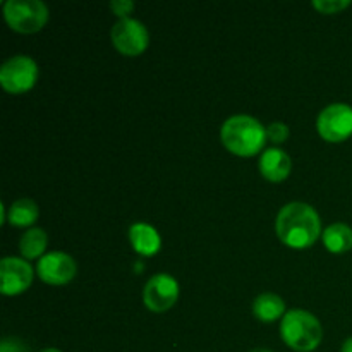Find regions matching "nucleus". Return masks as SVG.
<instances>
[{"label":"nucleus","mask_w":352,"mask_h":352,"mask_svg":"<svg viewBox=\"0 0 352 352\" xmlns=\"http://www.w3.org/2000/svg\"><path fill=\"white\" fill-rule=\"evenodd\" d=\"M323 244L333 254H342L352 250V229L346 223H332L323 230Z\"/></svg>","instance_id":"nucleus-14"},{"label":"nucleus","mask_w":352,"mask_h":352,"mask_svg":"<svg viewBox=\"0 0 352 352\" xmlns=\"http://www.w3.org/2000/svg\"><path fill=\"white\" fill-rule=\"evenodd\" d=\"M251 352H272V351H268V349H254V351H251Z\"/></svg>","instance_id":"nucleus-23"},{"label":"nucleus","mask_w":352,"mask_h":352,"mask_svg":"<svg viewBox=\"0 0 352 352\" xmlns=\"http://www.w3.org/2000/svg\"><path fill=\"white\" fill-rule=\"evenodd\" d=\"M3 17L10 30L31 34L43 30L48 21V9L40 0H7Z\"/></svg>","instance_id":"nucleus-4"},{"label":"nucleus","mask_w":352,"mask_h":352,"mask_svg":"<svg viewBox=\"0 0 352 352\" xmlns=\"http://www.w3.org/2000/svg\"><path fill=\"white\" fill-rule=\"evenodd\" d=\"M48 237L43 229H30L23 234L19 241V251L24 260H36L43 254Z\"/></svg>","instance_id":"nucleus-16"},{"label":"nucleus","mask_w":352,"mask_h":352,"mask_svg":"<svg viewBox=\"0 0 352 352\" xmlns=\"http://www.w3.org/2000/svg\"><path fill=\"white\" fill-rule=\"evenodd\" d=\"M277 236L285 246L292 250H308L322 234V222L313 206L308 203L294 201L278 212Z\"/></svg>","instance_id":"nucleus-1"},{"label":"nucleus","mask_w":352,"mask_h":352,"mask_svg":"<svg viewBox=\"0 0 352 352\" xmlns=\"http://www.w3.org/2000/svg\"><path fill=\"white\" fill-rule=\"evenodd\" d=\"M289 127L284 122H272L267 127V140L274 144L285 143L289 138Z\"/></svg>","instance_id":"nucleus-18"},{"label":"nucleus","mask_w":352,"mask_h":352,"mask_svg":"<svg viewBox=\"0 0 352 352\" xmlns=\"http://www.w3.org/2000/svg\"><path fill=\"white\" fill-rule=\"evenodd\" d=\"M342 352H352V337L342 344Z\"/></svg>","instance_id":"nucleus-21"},{"label":"nucleus","mask_w":352,"mask_h":352,"mask_svg":"<svg viewBox=\"0 0 352 352\" xmlns=\"http://www.w3.org/2000/svg\"><path fill=\"white\" fill-rule=\"evenodd\" d=\"M222 143L237 157H254L267 143V129L251 116H234L223 122Z\"/></svg>","instance_id":"nucleus-2"},{"label":"nucleus","mask_w":352,"mask_h":352,"mask_svg":"<svg viewBox=\"0 0 352 352\" xmlns=\"http://www.w3.org/2000/svg\"><path fill=\"white\" fill-rule=\"evenodd\" d=\"M38 277L48 285H64L69 284L72 278L76 277V267L74 258L69 254L60 253V251H54L45 256L40 258L36 265Z\"/></svg>","instance_id":"nucleus-10"},{"label":"nucleus","mask_w":352,"mask_h":352,"mask_svg":"<svg viewBox=\"0 0 352 352\" xmlns=\"http://www.w3.org/2000/svg\"><path fill=\"white\" fill-rule=\"evenodd\" d=\"M41 352H62V351H58V349H54V347H48V349H43Z\"/></svg>","instance_id":"nucleus-22"},{"label":"nucleus","mask_w":352,"mask_h":352,"mask_svg":"<svg viewBox=\"0 0 352 352\" xmlns=\"http://www.w3.org/2000/svg\"><path fill=\"white\" fill-rule=\"evenodd\" d=\"M179 284L172 275L157 274L146 282L143 291V301L150 311L165 313L177 302Z\"/></svg>","instance_id":"nucleus-8"},{"label":"nucleus","mask_w":352,"mask_h":352,"mask_svg":"<svg viewBox=\"0 0 352 352\" xmlns=\"http://www.w3.org/2000/svg\"><path fill=\"white\" fill-rule=\"evenodd\" d=\"M351 6L349 0H315L313 7L322 14H337Z\"/></svg>","instance_id":"nucleus-17"},{"label":"nucleus","mask_w":352,"mask_h":352,"mask_svg":"<svg viewBox=\"0 0 352 352\" xmlns=\"http://www.w3.org/2000/svg\"><path fill=\"white\" fill-rule=\"evenodd\" d=\"M110 38H112L113 47L127 57L141 55L150 43V34L144 24L131 17L117 21L110 31Z\"/></svg>","instance_id":"nucleus-7"},{"label":"nucleus","mask_w":352,"mask_h":352,"mask_svg":"<svg viewBox=\"0 0 352 352\" xmlns=\"http://www.w3.org/2000/svg\"><path fill=\"white\" fill-rule=\"evenodd\" d=\"M40 217V208H38L36 203L33 199H17L12 205L9 206V212H7V220L12 227H30Z\"/></svg>","instance_id":"nucleus-15"},{"label":"nucleus","mask_w":352,"mask_h":352,"mask_svg":"<svg viewBox=\"0 0 352 352\" xmlns=\"http://www.w3.org/2000/svg\"><path fill=\"white\" fill-rule=\"evenodd\" d=\"M282 340L298 352H311L323 339L322 323L305 309H291L280 323Z\"/></svg>","instance_id":"nucleus-3"},{"label":"nucleus","mask_w":352,"mask_h":352,"mask_svg":"<svg viewBox=\"0 0 352 352\" xmlns=\"http://www.w3.org/2000/svg\"><path fill=\"white\" fill-rule=\"evenodd\" d=\"M110 9L120 19H127V16L134 10V3L131 0H113V2H110Z\"/></svg>","instance_id":"nucleus-20"},{"label":"nucleus","mask_w":352,"mask_h":352,"mask_svg":"<svg viewBox=\"0 0 352 352\" xmlns=\"http://www.w3.org/2000/svg\"><path fill=\"white\" fill-rule=\"evenodd\" d=\"M0 352H31L30 346L17 337H7L0 344Z\"/></svg>","instance_id":"nucleus-19"},{"label":"nucleus","mask_w":352,"mask_h":352,"mask_svg":"<svg viewBox=\"0 0 352 352\" xmlns=\"http://www.w3.org/2000/svg\"><path fill=\"white\" fill-rule=\"evenodd\" d=\"M38 65L28 55H14L0 67V85L7 93L21 95L36 85Z\"/></svg>","instance_id":"nucleus-5"},{"label":"nucleus","mask_w":352,"mask_h":352,"mask_svg":"<svg viewBox=\"0 0 352 352\" xmlns=\"http://www.w3.org/2000/svg\"><path fill=\"white\" fill-rule=\"evenodd\" d=\"M33 282V268L24 258L7 256L0 261V292L3 296H17Z\"/></svg>","instance_id":"nucleus-9"},{"label":"nucleus","mask_w":352,"mask_h":352,"mask_svg":"<svg viewBox=\"0 0 352 352\" xmlns=\"http://www.w3.org/2000/svg\"><path fill=\"white\" fill-rule=\"evenodd\" d=\"M292 168L291 157L280 148H270L263 151L260 158V172L267 181L282 182L289 177Z\"/></svg>","instance_id":"nucleus-11"},{"label":"nucleus","mask_w":352,"mask_h":352,"mask_svg":"<svg viewBox=\"0 0 352 352\" xmlns=\"http://www.w3.org/2000/svg\"><path fill=\"white\" fill-rule=\"evenodd\" d=\"M253 313L260 322L270 323L275 322L282 316H285V302L280 296L272 294V292H265L260 294L253 302Z\"/></svg>","instance_id":"nucleus-13"},{"label":"nucleus","mask_w":352,"mask_h":352,"mask_svg":"<svg viewBox=\"0 0 352 352\" xmlns=\"http://www.w3.org/2000/svg\"><path fill=\"white\" fill-rule=\"evenodd\" d=\"M320 136L329 143H342L352 136V107L346 103H332L320 112Z\"/></svg>","instance_id":"nucleus-6"},{"label":"nucleus","mask_w":352,"mask_h":352,"mask_svg":"<svg viewBox=\"0 0 352 352\" xmlns=\"http://www.w3.org/2000/svg\"><path fill=\"white\" fill-rule=\"evenodd\" d=\"M129 241L133 244V250L141 256H153L160 251L162 246V239L158 236L157 229L144 222H138L131 226Z\"/></svg>","instance_id":"nucleus-12"}]
</instances>
